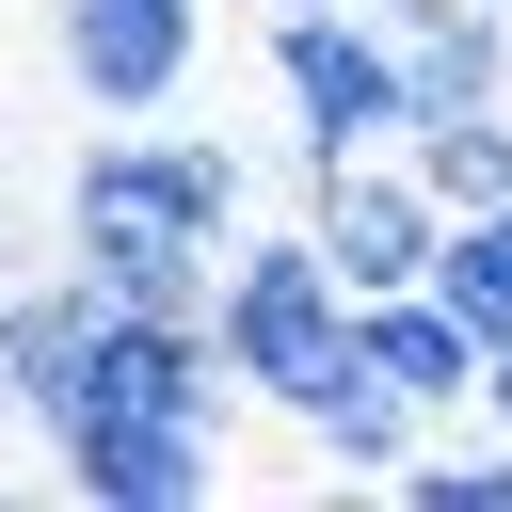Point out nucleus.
Listing matches in <instances>:
<instances>
[{
  "label": "nucleus",
  "instance_id": "obj_1",
  "mask_svg": "<svg viewBox=\"0 0 512 512\" xmlns=\"http://www.w3.org/2000/svg\"><path fill=\"white\" fill-rule=\"evenodd\" d=\"M224 256H240V144H208V128L80 144V176H64V272L96 304L208 320L224 304Z\"/></svg>",
  "mask_w": 512,
  "mask_h": 512
},
{
  "label": "nucleus",
  "instance_id": "obj_2",
  "mask_svg": "<svg viewBox=\"0 0 512 512\" xmlns=\"http://www.w3.org/2000/svg\"><path fill=\"white\" fill-rule=\"evenodd\" d=\"M208 336H224V368H240V400H320L336 368H352V336H368V304H352V272L320 256V224H288V240H256L240 224V256H224V304H208Z\"/></svg>",
  "mask_w": 512,
  "mask_h": 512
},
{
  "label": "nucleus",
  "instance_id": "obj_3",
  "mask_svg": "<svg viewBox=\"0 0 512 512\" xmlns=\"http://www.w3.org/2000/svg\"><path fill=\"white\" fill-rule=\"evenodd\" d=\"M272 96H288L304 176H320V160H400V144H416V80H400L384 16H352V0L272 16Z\"/></svg>",
  "mask_w": 512,
  "mask_h": 512
},
{
  "label": "nucleus",
  "instance_id": "obj_4",
  "mask_svg": "<svg viewBox=\"0 0 512 512\" xmlns=\"http://www.w3.org/2000/svg\"><path fill=\"white\" fill-rule=\"evenodd\" d=\"M304 224H320V256L352 272V304L432 288V256H448V192L416 176V144H400V160H320V176H304Z\"/></svg>",
  "mask_w": 512,
  "mask_h": 512
},
{
  "label": "nucleus",
  "instance_id": "obj_5",
  "mask_svg": "<svg viewBox=\"0 0 512 512\" xmlns=\"http://www.w3.org/2000/svg\"><path fill=\"white\" fill-rule=\"evenodd\" d=\"M48 48H64V80H80L112 128H144V112H176V80H192L208 16H192V0H64V16H48Z\"/></svg>",
  "mask_w": 512,
  "mask_h": 512
},
{
  "label": "nucleus",
  "instance_id": "obj_6",
  "mask_svg": "<svg viewBox=\"0 0 512 512\" xmlns=\"http://www.w3.org/2000/svg\"><path fill=\"white\" fill-rule=\"evenodd\" d=\"M48 464L96 512H192V496H224V432H176V416H64Z\"/></svg>",
  "mask_w": 512,
  "mask_h": 512
},
{
  "label": "nucleus",
  "instance_id": "obj_7",
  "mask_svg": "<svg viewBox=\"0 0 512 512\" xmlns=\"http://www.w3.org/2000/svg\"><path fill=\"white\" fill-rule=\"evenodd\" d=\"M368 16H384L400 80H416V128L512 112V16H496V0H368Z\"/></svg>",
  "mask_w": 512,
  "mask_h": 512
},
{
  "label": "nucleus",
  "instance_id": "obj_8",
  "mask_svg": "<svg viewBox=\"0 0 512 512\" xmlns=\"http://www.w3.org/2000/svg\"><path fill=\"white\" fill-rule=\"evenodd\" d=\"M96 320H112V304H96L80 272H48V288H0V400H16L32 432L80 400V368H96Z\"/></svg>",
  "mask_w": 512,
  "mask_h": 512
},
{
  "label": "nucleus",
  "instance_id": "obj_9",
  "mask_svg": "<svg viewBox=\"0 0 512 512\" xmlns=\"http://www.w3.org/2000/svg\"><path fill=\"white\" fill-rule=\"evenodd\" d=\"M368 368H384L400 400H432V416H448V400H480V368H496V352L464 336V304H448V288H384V304H368Z\"/></svg>",
  "mask_w": 512,
  "mask_h": 512
},
{
  "label": "nucleus",
  "instance_id": "obj_10",
  "mask_svg": "<svg viewBox=\"0 0 512 512\" xmlns=\"http://www.w3.org/2000/svg\"><path fill=\"white\" fill-rule=\"evenodd\" d=\"M416 416H432V400H400V384L368 368V336H352V368L304 400V448H320L336 480H400V464H416Z\"/></svg>",
  "mask_w": 512,
  "mask_h": 512
},
{
  "label": "nucleus",
  "instance_id": "obj_11",
  "mask_svg": "<svg viewBox=\"0 0 512 512\" xmlns=\"http://www.w3.org/2000/svg\"><path fill=\"white\" fill-rule=\"evenodd\" d=\"M432 288L464 304V336H480V352H512V208H448V256H432Z\"/></svg>",
  "mask_w": 512,
  "mask_h": 512
},
{
  "label": "nucleus",
  "instance_id": "obj_12",
  "mask_svg": "<svg viewBox=\"0 0 512 512\" xmlns=\"http://www.w3.org/2000/svg\"><path fill=\"white\" fill-rule=\"evenodd\" d=\"M416 176H432L448 208H512V112H448V128H416Z\"/></svg>",
  "mask_w": 512,
  "mask_h": 512
},
{
  "label": "nucleus",
  "instance_id": "obj_13",
  "mask_svg": "<svg viewBox=\"0 0 512 512\" xmlns=\"http://www.w3.org/2000/svg\"><path fill=\"white\" fill-rule=\"evenodd\" d=\"M400 496H432V512H512V432H496V448H448V464H400Z\"/></svg>",
  "mask_w": 512,
  "mask_h": 512
},
{
  "label": "nucleus",
  "instance_id": "obj_14",
  "mask_svg": "<svg viewBox=\"0 0 512 512\" xmlns=\"http://www.w3.org/2000/svg\"><path fill=\"white\" fill-rule=\"evenodd\" d=\"M480 416H496V432H512V352H496V368H480Z\"/></svg>",
  "mask_w": 512,
  "mask_h": 512
},
{
  "label": "nucleus",
  "instance_id": "obj_15",
  "mask_svg": "<svg viewBox=\"0 0 512 512\" xmlns=\"http://www.w3.org/2000/svg\"><path fill=\"white\" fill-rule=\"evenodd\" d=\"M272 16H304V0H272Z\"/></svg>",
  "mask_w": 512,
  "mask_h": 512
}]
</instances>
